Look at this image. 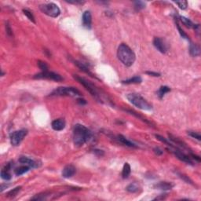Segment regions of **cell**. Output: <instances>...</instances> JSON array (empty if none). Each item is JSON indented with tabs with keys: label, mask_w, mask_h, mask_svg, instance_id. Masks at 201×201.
Wrapping results in <instances>:
<instances>
[{
	"label": "cell",
	"mask_w": 201,
	"mask_h": 201,
	"mask_svg": "<svg viewBox=\"0 0 201 201\" xmlns=\"http://www.w3.org/2000/svg\"><path fill=\"white\" fill-rule=\"evenodd\" d=\"M13 166H14V164L12 163H8V164H6V166L3 167V170H1V178H3V180L9 181V180L11 179L12 176L10 171L12 169Z\"/></svg>",
	"instance_id": "cell-12"
},
{
	"label": "cell",
	"mask_w": 201,
	"mask_h": 201,
	"mask_svg": "<svg viewBox=\"0 0 201 201\" xmlns=\"http://www.w3.org/2000/svg\"><path fill=\"white\" fill-rule=\"evenodd\" d=\"M39 9L43 14L51 17H58L60 14L59 7L53 3L42 4L39 6Z\"/></svg>",
	"instance_id": "cell-6"
},
{
	"label": "cell",
	"mask_w": 201,
	"mask_h": 201,
	"mask_svg": "<svg viewBox=\"0 0 201 201\" xmlns=\"http://www.w3.org/2000/svg\"><path fill=\"white\" fill-rule=\"evenodd\" d=\"M146 74L149 75H152V76H155V77H159L160 76V73H157V72H146Z\"/></svg>",
	"instance_id": "cell-40"
},
{
	"label": "cell",
	"mask_w": 201,
	"mask_h": 201,
	"mask_svg": "<svg viewBox=\"0 0 201 201\" xmlns=\"http://www.w3.org/2000/svg\"><path fill=\"white\" fill-rule=\"evenodd\" d=\"M65 125H66L65 121L63 119H58V120H55L52 122L51 126L52 128L56 131H60V130L65 129Z\"/></svg>",
	"instance_id": "cell-14"
},
{
	"label": "cell",
	"mask_w": 201,
	"mask_h": 201,
	"mask_svg": "<svg viewBox=\"0 0 201 201\" xmlns=\"http://www.w3.org/2000/svg\"><path fill=\"white\" fill-rule=\"evenodd\" d=\"M117 140L120 143H122L123 145H126V146H128V147H132V148H136L137 147V145H135V144H134L133 142H131V141H130L129 140H127L124 136H123V135H118L117 136Z\"/></svg>",
	"instance_id": "cell-18"
},
{
	"label": "cell",
	"mask_w": 201,
	"mask_h": 201,
	"mask_svg": "<svg viewBox=\"0 0 201 201\" xmlns=\"http://www.w3.org/2000/svg\"><path fill=\"white\" fill-rule=\"evenodd\" d=\"M126 98L132 105L141 110L149 111L152 109V105L145 98H142L141 95L138 94H128L126 95Z\"/></svg>",
	"instance_id": "cell-3"
},
{
	"label": "cell",
	"mask_w": 201,
	"mask_h": 201,
	"mask_svg": "<svg viewBox=\"0 0 201 201\" xmlns=\"http://www.w3.org/2000/svg\"><path fill=\"white\" fill-rule=\"evenodd\" d=\"M126 112H130V114H132V115H135V116H136V117H137V118H139V119H141V120L144 121V122H145V123H147V124H150L149 122V121L147 120L146 119H144V118L142 117V116H141V115H138V113H137V112H134V111H131V110H126Z\"/></svg>",
	"instance_id": "cell-34"
},
{
	"label": "cell",
	"mask_w": 201,
	"mask_h": 201,
	"mask_svg": "<svg viewBox=\"0 0 201 201\" xmlns=\"http://www.w3.org/2000/svg\"><path fill=\"white\" fill-rule=\"evenodd\" d=\"M78 102L79 104H81V105H85V104L86 103V101L84 99H82V98H79L78 99Z\"/></svg>",
	"instance_id": "cell-43"
},
{
	"label": "cell",
	"mask_w": 201,
	"mask_h": 201,
	"mask_svg": "<svg viewBox=\"0 0 201 201\" xmlns=\"http://www.w3.org/2000/svg\"><path fill=\"white\" fill-rule=\"evenodd\" d=\"M92 138V133L82 124H76L73 129V142L75 146L81 147Z\"/></svg>",
	"instance_id": "cell-1"
},
{
	"label": "cell",
	"mask_w": 201,
	"mask_h": 201,
	"mask_svg": "<svg viewBox=\"0 0 201 201\" xmlns=\"http://www.w3.org/2000/svg\"><path fill=\"white\" fill-rule=\"evenodd\" d=\"M155 136H156V138H157L159 141H162V142H164V143H165V144H166V145H167L170 147V148H171V147H173L172 144L170 143L169 141H167V140H166V139H165V138H163L162 136H160V135H158V134H156Z\"/></svg>",
	"instance_id": "cell-33"
},
{
	"label": "cell",
	"mask_w": 201,
	"mask_h": 201,
	"mask_svg": "<svg viewBox=\"0 0 201 201\" xmlns=\"http://www.w3.org/2000/svg\"><path fill=\"white\" fill-rule=\"evenodd\" d=\"M20 189H21V186L16 187L14 189L10 190V192H8L7 194H6V196H7L8 198H14V197H15V196L18 194V193L20 192Z\"/></svg>",
	"instance_id": "cell-25"
},
{
	"label": "cell",
	"mask_w": 201,
	"mask_h": 201,
	"mask_svg": "<svg viewBox=\"0 0 201 201\" xmlns=\"http://www.w3.org/2000/svg\"><path fill=\"white\" fill-rule=\"evenodd\" d=\"M50 195H48V193H40V194H37L35 195L34 197H32V200H45L47 199V197L49 196Z\"/></svg>",
	"instance_id": "cell-27"
},
{
	"label": "cell",
	"mask_w": 201,
	"mask_h": 201,
	"mask_svg": "<svg viewBox=\"0 0 201 201\" xmlns=\"http://www.w3.org/2000/svg\"><path fill=\"white\" fill-rule=\"evenodd\" d=\"M178 18H179V20H180L181 23L186 26L187 28H193L194 27V24L189 19H188V18L185 17H181V16H179Z\"/></svg>",
	"instance_id": "cell-23"
},
{
	"label": "cell",
	"mask_w": 201,
	"mask_h": 201,
	"mask_svg": "<svg viewBox=\"0 0 201 201\" xmlns=\"http://www.w3.org/2000/svg\"><path fill=\"white\" fill-rule=\"evenodd\" d=\"M134 3V8L137 10H140L145 7V3L142 1H136Z\"/></svg>",
	"instance_id": "cell-32"
},
{
	"label": "cell",
	"mask_w": 201,
	"mask_h": 201,
	"mask_svg": "<svg viewBox=\"0 0 201 201\" xmlns=\"http://www.w3.org/2000/svg\"><path fill=\"white\" fill-rule=\"evenodd\" d=\"M7 187H9V185L2 184L1 185V189H0V191H1V192H3V190L5 189H6Z\"/></svg>",
	"instance_id": "cell-44"
},
{
	"label": "cell",
	"mask_w": 201,
	"mask_h": 201,
	"mask_svg": "<svg viewBox=\"0 0 201 201\" xmlns=\"http://www.w3.org/2000/svg\"><path fill=\"white\" fill-rule=\"evenodd\" d=\"M166 196H167V194H163V195H160V196H158V197H156L155 199H154V200H164V199L166 198Z\"/></svg>",
	"instance_id": "cell-41"
},
{
	"label": "cell",
	"mask_w": 201,
	"mask_h": 201,
	"mask_svg": "<svg viewBox=\"0 0 201 201\" xmlns=\"http://www.w3.org/2000/svg\"><path fill=\"white\" fill-rule=\"evenodd\" d=\"M175 3L179 6V8L181 10H185L188 6V3L186 1H180V2H175Z\"/></svg>",
	"instance_id": "cell-35"
},
{
	"label": "cell",
	"mask_w": 201,
	"mask_h": 201,
	"mask_svg": "<svg viewBox=\"0 0 201 201\" xmlns=\"http://www.w3.org/2000/svg\"><path fill=\"white\" fill-rule=\"evenodd\" d=\"M3 75H4V72H2V76H3Z\"/></svg>",
	"instance_id": "cell-45"
},
{
	"label": "cell",
	"mask_w": 201,
	"mask_h": 201,
	"mask_svg": "<svg viewBox=\"0 0 201 201\" xmlns=\"http://www.w3.org/2000/svg\"><path fill=\"white\" fill-rule=\"evenodd\" d=\"M178 175H179V177L181 178V179H183L185 182H187V183H189V184H192L193 185V181H192V180H190V178H189L187 176L184 175H181V174H178Z\"/></svg>",
	"instance_id": "cell-38"
},
{
	"label": "cell",
	"mask_w": 201,
	"mask_h": 201,
	"mask_svg": "<svg viewBox=\"0 0 201 201\" xmlns=\"http://www.w3.org/2000/svg\"><path fill=\"white\" fill-rule=\"evenodd\" d=\"M153 45L162 54H166L167 50H168V45L165 42V40H164L161 38H154V39H153Z\"/></svg>",
	"instance_id": "cell-9"
},
{
	"label": "cell",
	"mask_w": 201,
	"mask_h": 201,
	"mask_svg": "<svg viewBox=\"0 0 201 201\" xmlns=\"http://www.w3.org/2000/svg\"><path fill=\"white\" fill-rule=\"evenodd\" d=\"M27 134H28V130L25 129L12 132L10 134V142H11L12 145H14V146L19 145L20 142L23 141L24 138L27 135Z\"/></svg>",
	"instance_id": "cell-7"
},
{
	"label": "cell",
	"mask_w": 201,
	"mask_h": 201,
	"mask_svg": "<svg viewBox=\"0 0 201 201\" xmlns=\"http://www.w3.org/2000/svg\"><path fill=\"white\" fill-rule=\"evenodd\" d=\"M75 65H76V66H77L79 69H80L83 72H86V74H88V75H90V76H92V77H94V75H93L92 72L90 71L89 69H88V68H87V67H86L84 63L79 62V61H75Z\"/></svg>",
	"instance_id": "cell-19"
},
{
	"label": "cell",
	"mask_w": 201,
	"mask_h": 201,
	"mask_svg": "<svg viewBox=\"0 0 201 201\" xmlns=\"http://www.w3.org/2000/svg\"><path fill=\"white\" fill-rule=\"evenodd\" d=\"M73 77H74V79H76L79 84H82V85H83V86H84V87H85V88H86V89L87 90L90 94H91V95H93L96 99H98V100H101L100 94H99L98 90L96 88V86H95L94 84H91L90 82L87 81L86 79H85L84 78L80 77V76H79V75H73Z\"/></svg>",
	"instance_id": "cell-4"
},
{
	"label": "cell",
	"mask_w": 201,
	"mask_h": 201,
	"mask_svg": "<svg viewBox=\"0 0 201 201\" xmlns=\"http://www.w3.org/2000/svg\"><path fill=\"white\" fill-rule=\"evenodd\" d=\"M153 151H154V152H155L157 156H161L163 154V152H164L160 148H155V149H153Z\"/></svg>",
	"instance_id": "cell-39"
},
{
	"label": "cell",
	"mask_w": 201,
	"mask_h": 201,
	"mask_svg": "<svg viewBox=\"0 0 201 201\" xmlns=\"http://www.w3.org/2000/svg\"><path fill=\"white\" fill-rule=\"evenodd\" d=\"M51 96H81V93L75 87H58L50 94Z\"/></svg>",
	"instance_id": "cell-5"
},
{
	"label": "cell",
	"mask_w": 201,
	"mask_h": 201,
	"mask_svg": "<svg viewBox=\"0 0 201 201\" xmlns=\"http://www.w3.org/2000/svg\"><path fill=\"white\" fill-rule=\"evenodd\" d=\"M169 138L172 141H174L175 143H176L177 145H179L181 147H184V148H185V145L184 142H182V141H181V140H179L178 138H175V137H174V136H172L171 134H169Z\"/></svg>",
	"instance_id": "cell-29"
},
{
	"label": "cell",
	"mask_w": 201,
	"mask_h": 201,
	"mask_svg": "<svg viewBox=\"0 0 201 201\" xmlns=\"http://www.w3.org/2000/svg\"><path fill=\"white\" fill-rule=\"evenodd\" d=\"M83 24L84 26L86 29H90L91 28V24H92V17L90 11H85L83 14Z\"/></svg>",
	"instance_id": "cell-15"
},
{
	"label": "cell",
	"mask_w": 201,
	"mask_h": 201,
	"mask_svg": "<svg viewBox=\"0 0 201 201\" xmlns=\"http://www.w3.org/2000/svg\"><path fill=\"white\" fill-rule=\"evenodd\" d=\"M126 191H128L129 193H138L139 191V187L137 184L135 183H131V184L128 185L126 188Z\"/></svg>",
	"instance_id": "cell-26"
},
{
	"label": "cell",
	"mask_w": 201,
	"mask_h": 201,
	"mask_svg": "<svg viewBox=\"0 0 201 201\" xmlns=\"http://www.w3.org/2000/svg\"><path fill=\"white\" fill-rule=\"evenodd\" d=\"M6 34H7V35L10 36V37H11L12 35H13V32H12L11 27H10V25L9 24L8 22L6 24Z\"/></svg>",
	"instance_id": "cell-37"
},
{
	"label": "cell",
	"mask_w": 201,
	"mask_h": 201,
	"mask_svg": "<svg viewBox=\"0 0 201 201\" xmlns=\"http://www.w3.org/2000/svg\"><path fill=\"white\" fill-rule=\"evenodd\" d=\"M189 53L191 56H193V57L200 56V47L196 44L191 43L189 46Z\"/></svg>",
	"instance_id": "cell-17"
},
{
	"label": "cell",
	"mask_w": 201,
	"mask_h": 201,
	"mask_svg": "<svg viewBox=\"0 0 201 201\" xmlns=\"http://www.w3.org/2000/svg\"><path fill=\"white\" fill-rule=\"evenodd\" d=\"M171 148L173 149L172 152H174V154L176 156L177 158L179 159L180 160L183 161L185 163H186V164H193V161H192V160H191V158H190L189 156L185 155L184 152H182L180 150H178V149H176L174 146L171 147Z\"/></svg>",
	"instance_id": "cell-10"
},
{
	"label": "cell",
	"mask_w": 201,
	"mask_h": 201,
	"mask_svg": "<svg viewBox=\"0 0 201 201\" xmlns=\"http://www.w3.org/2000/svg\"><path fill=\"white\" fill-rule=\"evenodd\" d=\"M175 186V185L173 184L172 182H168V181H161L159 182L157 184H156L154 185L155 189H158L160 190H170L172 189L173 187Z\"/></svg>",
	"instance_id": "cell-16"
},
{
	"label": "cell",
	"mask_w": 201,
	"mask_h": 201,
	"mask_svg": "<svg viewBox=\"0 0 201 201\" xmlns=\"http://www.w3.org/2000/svg\"><path fill=\"white\" fill-rule=\"evenodd\" d=\"M170 89L168 86H161L160 88L159 89L158 92H157V95L159 96V98H164V96L167 93L170 92Z\"/></svg>",
	"instance_id": "cell-24"
},
{
	"label": "cell",
	"mask_w": 201,
	"mask_h": 201,
	"mask_svg": "<svg viewBox=\"0 0 201 201\" xmlns=\"http://www.w3.org/2000/svg\"><path fill=\"white\" fill-rule=\"evenodd\" d=\"M142 82V79L140 76H134V77L130 78L129 79L123 81V84H141Z\"/></svg>",
	"instance_id": "cell-22"
},
{
	"label": "cell",
	"mask_w": 201,
	"mask_h": 201,
	"mask_svg": "<svg viewBox=\"0 0 201 201\" xmlns=\"http://www.w3.org/2000/svg\"><path fill=\"white\" fill-rule=\"evenodd\" d=\"M19 162L20 164H24V165H27V166L32 167V168H37V167H39L41 166V164H39L38 161L28 158V157H25V156H21L19 159Z\"/></svg>",
	"instance_id": "cell-11"
},
{
	"label": "cell",
	"mask_w": 201,
	"mask_h": 201,
	"mask_svg": "<svg viewBox=\"0 0 201 201\" xmlns=\"http://www.w3.org/2000/svg\"><path fill=\"white\" fill-rule=\"evenodd\" d=\"M23 13L25 15L26 17L29 18V20H31L33 23H35V20L34 16H33V14H32L31 12L29 11V10H23Z\"/></svg>",
	"instance_id": "cell-31"
},
{
	"label": "cell",
	"mask_w": 201,
	"mask_h": 201,
	"mask_svg": "<svg viewBox=\"0 0 201 201\" xmlns=\"http://www.w3.org/2000/svg\"><path fill=\"white\" fill-rule=\"evenodd\" d=\"M117 56L121 62L127 67L133 65L136 59V56L134 51L124 43H122L118 47Z\"/></svg>",
	"instance_id": "cell-2"
},
{
	"label": "cell",
	"mask_w": 201,
	"mask_h": 201,
	"mask_svg": "<svg viewBox=\"0 0 201 201\" xmlns=\"http://www.w3.org/2000/svg\"><path fill=\"white\" fill-rule=\"evenodd\" d=\"M38 66L43 71V72H46L48 71V65H46V62L42 61V60H38Z\"/></svg>",
	"instance_id": "cell-30"
},
{
	"label": "cell",
	"mask_w": 201,
	"mask_h": 201,
	"mask_svg": "<svg viewBox=\"0 0 201 201\" xmlns=\"http://www.w3.org/2000/svg\"><path fill=\"white\" fill-rule=\"evenodd\" d=\"M75 172H76L75 167L72 164H69L64 167L63 170H62V176L65 178H72V176L75 175Z\"/></svg>",
	"instance_id": "cell-13"
},
{
	"label": "cell",
	"mask_w": 201,
	"mask_h": 201,
	"mask_svg": "<svg viewBox=\"0 0 201 201\" xmlns=\"http://www.w3.org/2000/svg\"><path fill=\"white\" fill-rule=\"evenodd\" d=\"M130 171H131V169H130V166L128 163H125L124 166V168H123V170H122V177L124 179H126L130 176Z\"/></svg>",
	"instance_id": "cell-20"
},
{
	"label": "cell",
	"mask_w": 201,
	"mask_h": 201,
	"mask_svg": "<svg viewBox=\"0 0 201 201\" xmlns=\"http://www.w3.org/2000/svg\"><path fill=\"white\" fill-rule=\"evenodd\" d=\"M188 134L189 135V136H191L192 138L197 139V140H199V141H200L201 140V136L200 134H198V133L194 132V131H189V132H188Z\"/></svg>",
	"instance_id": "cell-36"
},
{
	"label": "cell",
	"mask_w": 201,
	"mask_h": 201,
	"mask_svg": "<svg viewBox=\"0 0 201 201\" xmlns=\"http://www.w3.org/2000/svg\"><path fill=\"white\" fill-rule=\"evenodd\" d=\"M34 79H45L57 81V82L63 80V78L61 77L59 74H57V73L53 72H49V71L42 72H40V73H39V74H36V75L34 76Z\"/></svg>",
	"instance_id": "cell-8"
},
{
	"label": "cell",
	"mask_w": 201,
	"mask_h": 201,
	"mask_svg": "<svg viewBox=\"0 0 201 201\" xmlns=\"http://www.w3.org/2000/svg\"><path fill=\"white\" fill-rule=\"evenodd\" d=\"M29 167H30L27 166V165H24V166H21V167H17V168H16V169L14 170L15 175H16L17 176L22 175H24V173L29 171Z\"/></svg>",
	"instance_id": "cell-21"
},
{
	"label": "cell",
	"mask_w": 201,
	"mask_h": 201,
	"mask_svg": "<svg viewBox=\"0 0 201 201\" xmlns=\"http://www.w3.org/2000/svg\"><path fill=\"white\" fill-rule=\"evenodd\" d=\"M176 20V25H177V28H178V32H179V33H180V35H181V36L182 38H184V39H187V40H189V37L188 36V35L185 33V32L181 29V28L180 27V25H179V24H178V20H177V19L175 18Z\"/></svg>",
	"instance_id": "cell-28"
},
{
	"label": "cell",
	"mask_w": 201,
	"mask_h": 201,
	"mask_svg": "<svg viewBox=\"0 0 201 201\" xmlns=\"http://www.w3.org/2000/svg\"><path fill=\"white\" fill-rule=\"evenodd\" d=\"M94 151L95 153H97V154H98V156H101L104 155V152L102 151V150H98V149H95L94 150Z\"/></svg>",
	"instance_id": "cell-42"
}]
</instances>
